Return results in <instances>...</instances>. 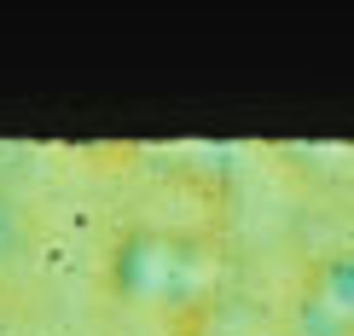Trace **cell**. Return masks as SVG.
<instances>
[{
	"label": "cell",
	"mask_w": 354,
	"mask_h": 336,
	"mask_svg": "<svg viewBox=\"0 0 354 336\" xmlns=\"http://www.w3.org/2000/svg\"><path fill=\"white\" fill-rule=\"evenodd\" d=\"M227 284V250L209 226H169L145 221L116 232L105 250V290L134 313H157L169 325L209 319Z\"/></svg>",
	"instance_id": "obj_1"
},
{
	"label": "cell",
	"mask_w": 354,
	"mask_h": 336,
	"mask_svg": "<svg viewBox=\"0 0 354 336\" xmlns=\"http://www.w3.org/2000/svg\"><path fill=\"white\" fill-rule=\"evenodd\" d=\"M290 336H354V244H337L297 273Z\"/></svg>",
	"instance_id": "obj_2"
},
{
	"label": "cell",
	"mask_w": 354,
	"mask_h": 336,
	"mask_svg": "<svg viewBox=\"0 0 354 336\" xmlns=\"http://www.w3.org/2000/svg\"><path fill=\"white\" fill-rule=\"evenodd\" d=\"M169 336H232V330H221L215 319H192V325H169Z\"/></svg>",
	"instance_id": "obj_3"
}]
</instances>
